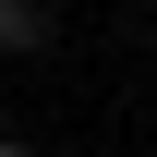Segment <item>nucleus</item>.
<instances>
[{"label": "nucleus", "mask_w": 157, "mask_h": 157, "mask_svg": "<svg viewBox=\"0 0 157 157\" xmlns=\"http://www.w3.org/2000/svg\"><path fill=\"white\" fill-rule=\"evenodd\" d=\"M48 48V0H0V60H36Z\"/></svg>", "instance_id": "f257e3e1"}, {"label": "nucleus", "mask_w": 157, "mask_h": 157, "mask_svg": "<svg viewBox=\"0 0 157 157\" xmlns=\"http://www.w3.org/2000/svg\"><path fill=\"white\" fill-rule=\"evenodd\" d=\"M0 157H36V145H0Z\"/></svg>", "instance_id": "f03ea898"}]
</instances>
